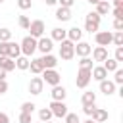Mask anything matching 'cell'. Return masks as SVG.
<instances>
[{
  "label": "cell",
  "mask_w": 123,
  "mask_h": 123,
  "mask_svg": "<svg viewBox=\"0 0 123 123\" xmlns=\"http://www.w3.org/2000/svg\"><path fill=\"white\" fill-rule=\"evenodd\" d=\"M75 58V42H71L69 38H63L60 42V60L69 62Z\"/></svg>",
  "instance_id": "obj_1"
},
{
  "label": "cell",
  "mask_w": 123,
  "mask_h": 123,
  "mask_svg": "<svg viewBox=\"0 0 123 123\" xmlns=\"http://www.w3.org/2000/svg\"><path fill=\"white\" fill-rule=\"evenodd\" d=\"M100 21H102V15H98L96 12H90V13H86V17H85V31L86 33H96L98 29H100Z\"/></svg>",
  "instance_id": "obj_2"
},
{
  "label": "cell",
  "mask_w": 123,
  "mask_h": 123,
  "mask_svg": "<svg viewBox=\"0 0 123 123\" xmlns=\"http://www.w3.org/2000/svg\"><path fill=\"white\" fill-rule=\"evenodd\" d=\"M19 46H21V54L27 56V58H31V56L37 52V38H33L31 35H27V37L19 42Z\"/></svg>",
  "instance_id": "obj_3"
},
{
  "label": "cell",
  "mask_w": 123,
  "mask_h": 123,
  "mask_svg": "<svg viewBox=\"0 0 123 123\" xmlns=\"http://www.w3.org/2000/svg\"><path fill=\"white\" fill-rule=\"evenodd\" d=\"M90 81H92L90 69H81V67H79L77 77H75V85H77V88H86V86L90 85Z\"/></svg>",
  "instance_id": "obj_4"
},
{
  "label": "cell",
  "mask_w": 123,
  "mask_h": 123,
  "mask_svg": "<svg viewBox=\"0 0 123 123\" xmlns=\"http://www.w3.org/2000/svg\"><path fill=\"white\" fill-rule=\"evenodd\" d=\"M48 108H50V111H52V115H54V117H65V113L69 111V110H67L65 100H52Z\"/></svg>",
  "instance_id": "obj_5"
},
{
  "label": "cell",
  "mask_w": 123,
  "mask_h": 123,
  "mask_svg": "<svg viewBox=\"0 0 123 123\" xmlns=\"http://www.w3.org/2000/svg\"><path fill=\"white\" fill-rule=\"evenodd\" d=\"M27 31H31V37H33V38H40V37H44L46 25H44V21H42V19H33Z\"/></svg>",
  "instance_id": "obj_6"
},
{
  "label": "cell",
  "mask_w": 123,
  "mask_h": 123,
  "mask_svg": "<svg viewBox=\"0 0 123 123\" xmlns=\"http://www.w3.org/2000/svg\"><path fill=\"white\" fill-rule=\"evenodd\" d=\"M40 75H42V81H44L46 85H50V86H54V85H60V83H62V75H60L56 69H44Z\"/></svg>",
  "instance_id": "obj_7"
},
{
  "label": "cell",
  "mask_w": 123,
  "mask_h": 123,
  "mask_svg": "<svg viewBox=\"0 0 123 123\" xmlns=\"http://www.w3.org/2000/svg\"><path fill=\"white\" fill-rule=\"evenodd\" d=\"M111 35H113L111 31H96L94 33V40H96L98 46H106L108 48L111 44Z\"/></svg>",
  "instance_id": "obj_8"
},
{
  "label": "cell",
  "mask_w": 123,
  "mask_h": 123,
  "mask_svg": "<svg viewBox=\"0 0 123 123\" xmlns=\"http://www.w3.org/2000/svg\"><path fill=\"white\" fill-rule=\"evenodd\" d=\"M52 48H54V40H52L50 37H40V38H37V50H38V52L50 54Z\"/></svg>",
  "instance_id": "obj_9"
},
{
  "label": "cell",
  "mask_w": 123,
  "mask_h": 123,
  "mask_svg": "<svg viewBox=\"0 0 123 123\" xmlns=\"http://www.w3.org/2000/svg\"><path fill=\"white\" fill-rule=\"evenodd\" d=\"M40 62H42V67H44V69H56L58 63H60L58 58H56L52 52H50V54H42V56H40Z\"/></svg>",
  "instance_id": "obj_10"
},
{
  "label": "cell",
  "mask_w": 123,
  "mask_h": 123,
  "mask_svg": "<svg viewBox=\"0 0 123 123\" xmlns=\"http://www.w3.org/2000/svg\"><path fill=\"white\" fill-rule=\"evenodd\" d=\"M42 88H44V81H42V77H33V79L29 81V92H31V94L38 96V94L42 92Z\"/></svg>",
  "instance_id": "obj_11"
},
{
  "label": "cell",
  "mask_w": 123,
  "mask_h": 123,
  "mask_svg": "<svg viewBox=\"0 0 123 123\" xmlns=\"http://www.w3.org/2000/svg\"><path fill=\"white\" fill-rule=\"evenodd\" d=\"M90 52H92V46H90L88 42H85V40H79V42H75V54H77L79 58L90 56Z\"/></svg>",
  "instance_id": "obj_12"
},
{
  "label": "cell",
  "mask_w": 123,
  "mask_h": 123,
  "mask_svg": "<svg viewBox=\"0 0 123 123\" xmlns=\"http://www.w3.org/2000/svg\"><path fill=\"white\" fill-rule=\"evenodd\" d=\"M115 90H117V85H115L113 81H110V79L100 81V92H104L106 96H111Z\"/></svg>",
  "instance_id": "obj_13"
},
{
  "label": "cell",
  "mask_w": 123,
  "mask_h": 123,
  "mask_svg": "<svg viewBox=\"0 0 123 123\" xmlns=\"http://www.w3.org/2000/svg\"><path fill=\"white\" fill-rule=\"evenodd\" d=\"M108 117H110V113H108V110H104V108H94V111H92V115H90V119H92L94 123H104V121H108Z\"/></svg>",
  "instance_id": "obj_14"
},
{
  "label": "cell",
  "mask_w": 123,
  "mask_h": 123,
  "mask_svg": "<svg viewBox=\"0 0 123 123\" xmlns=\"http://www.w3.org/2000/svg\"><path fill=\"white\" fill-rule=\"evenodd\" d=\"M90 75H92V79L94 81H104V79H108V71L104 69V65H94L92 69H90Z\"/></svg>",
  "instance_id": "obj_15"
},
{
  "label": "cell",
  "mask_w": 123,
  "mask_h": 123,
  "mask_svg": "<svg viewBox=\"0 0 123 123\" xmlns=\"http://www.w3.org/2000/svg\"><path fill=\"white\" fill-rule=\"evenodd\" d=\"M90 54H92V62H104L108 58V48L106 46H96Z\"/></svg>",
  "instance_id": "obj_16"
},
{
  "label": "cell",
  "mask_w": 123,
  "mask_h": 123,
  "mask_svg": "<svg viewBox=\"0 0 123 123\" xmlns=\"http://www.w3.org/2000/svg\"><path fill=\"white\" fill-rule=\"evenodd\" d=\"M50 96H52V100H65L67 90H65V86H62V85H54Z\"/></svg>",
  "instance_id": "obj_17"
},
{
  "label": "cell",
  "mask_w": 123,
  "mask_h": 123,
  "mask_svg": "<svg viewBox=\"0 0 123 123\" xmlns=\"http://www.w3.org/2000/svg\"><path fill=\"white\" fill-rule=\"evenodd\" d=\"M71 17H73V15H71V8H62V6H60V8L56 10V19H58V21L65 23V21H69Z\"/></svg>",
  "instance_id": "obj_18"
},
{
  "label": "cell",
  "mask_w": 123,
  "mask_h": 123,
  "mask_svg": "<svg viewBox=\"0 0 123 123\" xmlns=\"http://www.w3.org/2000/svg\"><path fill=\"white\" fill-rule=\"evenodd\" d=\"M50 38L56 40V42H62L63 38H67V29H63V27H54L52 33H50Z\"/></svg>",
  "instance_id": "obj_19"
},
{
  "label": "cell",
  "mask_w": 123,
  "mask_h": 123,
  "mask_svg": "<svg viewBox=\"0 0 123 123\" xmlns=\"http://www.w3.org/2000/svg\"><path fill=\"white\" fill-rule=\"evenodd\" d=\"M0 67H2L6 73H10V71L15 69V60H12L10 56H0Z\"/></svg>",
  "instance_id": "obj_20"
},
{
  "label": "cell",
  "mask_w": 123,
  "mask_h": 123,
  "mask_svg": "<svg viewBox=\"0 0 123 123\" xmlns=\"http://www.w3.org/2000/svg\"><path fill=\"white\" fill-rule=\"evenodd\" d=\"M29 62H31V58H27V56H17L15 58V69H19V71H27L29 69Z\"/></svg>",
  "instance_id": "obj_21"
},
{
  "label": "cell",
  "mask_w": 123,
  "mask_h": 123,
  "mask_svg": "<svg viewBox=\"0 0 123 123\" xmlns=\"http://www.w3.org/2000/svg\"><path fill=\"white\" fill-rule=\"evenodd\" d=\"M67 38H69L71 42H79V40L83 38V31H81L79 27H71V29H67Z\"/></svg>",
  "instance_id": "obj_22"
},
{
  "label": "cell",
  "mask_w": 123,
  "mask_h": 123,
  "mask_svg": "<svg viewBox=\"0 0 123 123\" xmlns=\"http://www.w3.org/2000/svg\"><path fill=\"white\" fill-rule=\"evenodd\" d=\"M29 69H31V73H35V75H40V73L44 71L40 58H35V60H31V62H29Z\"/></svg>",
  "instance_id": "obj_23"
},
{
  "label": "cell",
  "mask_w": 123,
  "mask_h": 123,
  "mask_svg": "<svg viewBox=\"0 0 123 123\" xmlns=\"http://www.w3.org/2000/svg\"><path fill=\"white\" fill-rule=\"evenodd\" d=\"M110 10H111V6H110V2H106V0H100L98 4H96V13L98 15H108L110 13Z\"/></svg>",
  "instance_id": "obj_24"
},
{
  "label": "cell",
  "mask_w": 123,
  "mask_h": 123,
  "mask_svg": "<svg viewBox=\"0 0 123 123\" xmlns=\"http://www.w3.org/2000/svg\"><path fill=\"white\" fill-rule=\"evenodd\" d=\"M81 104H83V106L96 104V92H92V90H86V92H83V96H81Z\"/></svg>",
  "instance_id": "obj_25"
},
{
  "label": "cell",
  "mask_w": 123,
  "mask_h": 123,
  "mask_svg": "<svg viewBox=\"0 0 123 123\" xmlns=\"http://www.w3.org/2000/svg\"><path fill=\"white\" fill-rule=\"evenodd\" d=\"M8 56H10L12 60H15L17 56H21V46H19V42L10 40V52H8Z\"/></svg>",
  "instance_id": "obj_26"
},
{
  "label": "cell",
  "mask_w": 123,
  "mask_h": 123,
  "mask_svg": "<svg viewBox=\"0 0 123 123\" xmlns=\"http://www.w3.org/2000/svg\"><path fill=\"white\" fill-rule=\"evenodd\" d=\"M102 65H104V69H106V71L110 73V71H115V69L119 67V62H115L113 58H110V56H108V58H106V60L102 62Z\"/></svg>",
  "instance_id": "obj_27"
},
{
  "label": "cell",
  "mask_w": 123,
  "mask_h": 123,
  "mask_svg": "<svg viewBox=\"0 0 123 123\" xmlns=\"http://www.w3.org/2000/svg\"><path fill=\"white\" fill-rule=\"evenodd\" d=\"M54 115H52V111H50V108H40L38 110V119L44 123V121H50Z\"/></svg>",
  "instance_id": "obj_28"
},
{
  "label": "cell",
  "mask_w": 123,
  "mask_h": 123,
  "mask_svg": "<svg viewBox=\"0 0 123 123\" xmlns=\"http://www.w3.org/2000/svg\"><path fill=\"white\" fill-rule=\"evenodd\" d=\"M79 67H81V69H92V67H94V62H92V58H88V56L81 58V60H79Z\"/></svg>",
  "instance_id": "obj_29"
},
{
  "label": "cell",
  "mask_w": 123,
  "mask_h": 123,
  "mask_svg": "<svg viewBox=\"0 0 123 123\" xmlns=\"http://www.w3.org/2000/svg\"><path fill=\"white\" fill-rule=\"evenodd\" d=\"M111 44L113 46H123V31H115L111 35Z\"/></svg>",
  "instance_id": "obj_30"
},
{
  "label": "cell",
  "mask_w": 123,
  "mask_h": 123,
  "mask_svg": "<svg viewBox=\"0 0 123 123\" xmlns=\"http://www.w3.org/2000/svg\"><path fill=\"white\" fill-rule=\"evenodd\" d=\"M6 40H12V31L8 27H0V42H6Z\"/></svg>",
  "instance_id": "obj_31"
},
{
  "label": "cell",
  "mask_w": 123,
  "mask_h": 123,
  "mask_svg": "<svg viewBox=\"0 0 123 123\" xmlns=\"http://www.w3.org/2000/svg\"><path fill=\"white\" fill-rule=\"evenodd\" d=\"M17 23H19V27H21V29H25V31H27V29H29V25H31V19H29L27 15H19Z\"/></svg>",
  "instance_id": "obj_32"
},
{
  "label": "cell",
  "mask_w": 123,
  "mask_h": 123,
  "mask_svg": "<svg viewBox=\"0 0 123 123\" xmlns=\"http://www.w3.org/2000/svg\"><path fill=\"white\" fill-rule=\"evenodd\" d=\"M113 83H115V85H123V69L117 67V69L113 71Z\"/></svg>",
  "instance_id": "obj_33"
},
{
  "label": "cell",
  "mask_w": 123,
  "mask_h": 123,
  "mask_svg": "<svg viewBox=\"0 0 123 123\" xmlns=\"http://www.w3.org/2000/svg\"><path fill=\"white\" fill-rule=\"evenodd\" d=\"M63 119H65V123H81L79 115H77V113H71V111H67Z\"/></svg>",
  "instance_id": "obj_34"
},
{
  "label": "cell",
  "mask_w": 123,
  "mask_h": 123,
  "mask_svg": "<svg viewBox=\"0 0 123 123\" xmlns=\"http://www.w3.org/2000/svg\"><path fill=\"white\" fill-rule=\"evenodd\" d=\"M35 108H37V106H35L33 102H23V104H21V111H25V113H33Z\"/></svg>",
  "instance_id": "obj_35"
},
{
  "label": "cell",
  "mask_w": 123,
  "mask_h": 123,
  "mask_svg": "<svg viewBox=\"0 0 123 123\" xmlns=\"http://www.w3.org/2000/svg\"><path fill=\"white\" fill-rule=\"evenodd\" d=\"M31 121H33V113H25V111L19 113V123H31Z\"/></svg>",
  "instance_id": "obj_36"
},
{
  "label": "cell",
  "mask_w": 123,
  "mask_h": 123,
  "mask_svg": "<svg viewBox=\"0 0 123 123\" xmlns=\"http://www.w3.org/2000/svg\"><path fill=\"white\" fill-rule=\"evenodd\" d=\"M33 6V0H17V8L19 10H29Z\"/></svg>",
  "instance_id": "obj_37"
},
{
  "label": "cell",
  "mask_w": 123,
  "mask_h": 123,
  "mask_svg": "<svg viewBox=\"0 0 123 123\" xmlns=\"http://www.w3.org/2000/svg\"><path fill=\"white\" fill-rule=\"evenodd\" d=\"M113 60H115V62H123V46H115Z\"/></svg>",
  "instance_id": "obj_38"
},
{
  "label": "cell",
  "mask_w": 123,
  "mask_h": 123,
  "mask_svg": "<svg viewBox=\"0 0 123 123\" xmlns=\"http://www.w3.org/2000/svg\"><path fill=\"white\" fill-rule=\"evenodd\" d=\"M8 52H10V40L0 42V56H8Z\"/></svg>",
  "instance_id": "obj_39"
},
{
  "label": "cell",
  "mask_w": 123,
  "mask_h": 123,
  "mask_svg": "<svg viewBox=\"0 0 123 123\" xmlns=\"http://www.w3.org/2000/svg\"><path fill=\"white\" fill-rule=\"evenodd\" d=\"M110 12L113 13L115 19H123V8H113V10H110Z\"/></svg>",
  "instance_id": "obj_40"
},
{
  "label": "cell",
  "mask_w": 123,
  "mask_h": 123,
  "mask_svg": "<svg viewBox=\"0 0 123 123\" xmlns=\"http://www.w3.org/2000/svg\"><path fill=\"white\" fill-rule=\"evenodd\" d=\"M94 108H96V104H88V106H83V111L90 117V115H92V111H94Z\"/></svg>",
  "instance_id": "obj_41"
},
{
  "label": "cell",
  "mask_w": 123,
  "mask_h": 123,
  "mask_svg": "<svg viewBox=\"0 0 123 123\" xmlns=\"http://www.w3.org/2000/svg\"><path fill=\"white\" fill-rule=\"evenodd\" d=\"M58 4H60L62 8H71V6L75 4V0H58Z\"/></svg>",
  "instance_id": "obj_42"
},
{
  "label": "cell",
  "mask_w": 123,
  "mask_h": 123,
  "mask_svg": "<svg viewBox=\"0 0 123 123\" xmlns=\"http://www.w3.org/2000/svg\"><path fill=\"white\" fill-rule=\"evenodd\" d=\"M113 29L115 31H123V19H113Z\"/></svg>",
  "instance_id": "obj_43"
},
{
  "label": "cell",
  "mask_w": 123,
  "mask_h": 123,
  "mask_svg": "<svg viewBox=\"0 0 123 123\" xmlns=\"http://www.w3.org/2000/svg\"><path fill=\"white\" fill-rule=\"evenodd\" d=\"M0 123H10V115L6 111H0Z\"/></svg>",
  "instance_id": "obj_44"
},
{
  "label": "cell",
  "mask_w": 123,
  "mask_h": 123,
  "mask_svg": "<svg viewBox=\"0 0 123 123\" xmlns=\"http://www.w3.org/2000/svg\"><path fill=\"white\" fill-rule=\"evenodd\" d=\"M6 92H8V83L6 81H0V96L6 94Z\"/></svg>",
  "instance_id": "obj_45"
},
{
  "label": "cell",
  "mask_w": 123,
  "mask_h": 123,
  "mask_svg": "<svg viewBox=\"0 0 123 123\" xmlns=\"http://www.w3.org/2000/svg\"><path fill=\"white\" fill-rule=\"evenodd\" d=\"M113 2V8H123V0H111Z\"/></svg>",
  "instance_id": "obj_46"
},
{
  "label": "cell",
  "mask_w": 123,
  "mask_h": 123,
  "mask_svg": "<svg viewBox=\"0 0 123 123\" xmlns=\"http://www.w3.org/2000/svg\"><path fill=\"white\" fill-rule=\"evenodd\" d=\"M6 75H8V73H6V71L0 67V81H6Z\"/></svg>",
  "instance_id": "obj_47"
},
{
  "label": "cell",
  "mask_w": 123,
  "mask_h": 123,
  "mask_svg": "<svg viewBox=\"0 0 123 123\" xmlns=\"http://www.w3.org/2000/svg\"><path fill=\"white\" fill-rule=\"evenodd\" d=\"M46 2V6H56L58 4V0H44Z\"/></svg>",
  "instance_id": "obj_48"
},
{
  "label": "cell",
  "mask_w": 123,
  "mask_h": 123,
  "mask_svg": "<svg viewBox=\"0 0 123 123\" xmlns=\"http://www.w3.org/2000/svg\"><path fill=\"white\" fill-rule=\"evenodd\" d=\"M86 2H90V4H92V6H96V4H98V2H100V0H86Z\"/></svg>",
  "instance_id": "obj_49"
},
{
  "label": "cell",
  "mask_w": 123,
  "mask_h": 123,
  "mask_svg": "<svg viewBox=\"0 0 123 123\" xmlns=\"http://www.w3.org/2000/svg\"><path fill=\"white\" fill-rule=\"evenodd\" d=\"M81 123H94V121H92V119H90V117H88V119H86V121H81Z\"/></svg>",
  "instance_id": "obj_50"
},
{
  "label": "cell",
  "mask_w": 123,
  "mask_h": 123,
  "mask_svg": "<svg viewBox=\"0 0 123 123\" xmlns=\"http://www.w3.org/2000/svg\"><path fill=\"white\" fill-rule=\"evenodd\" d=\"M31 123H42V121H31Z\"/></svg>",
  "instance_id": "obj_51"
},
{
  "label": "cell",
  "mask_w": 123,
  "mask_h": 123,
  "mask_svg": "<svg viewBox=\"0 0 123 123\" xmlns=\"http://www.w3.org/2000/svg\"><path fill=\"white\" fill-rule=\"evenodd\" d=\"M44 123H52V119H50V121H44Z\"/></svg>",
  "instance_id": "obj_52"
},
{
  "label": "cell",
  "mask_w": 123,
  "mask_h": 123,
  "mask_svg": "<svg viewBox=\"0 0 123 123\" xmlns=\"http://www.w3.org/2000/svg\"><path fill=\"white\" fill-rule=\"evenodd\" d=\"M2 2H6V0H0V4H2Z\"/></svg>",
  "instance_id": "obj_53"
},
{
  "label": "cell",
  "mask_w": 123,
  "mask_h": 123,
  "mask_svg": "<svg viewBox=\"0 0 123 123\" xmlns=\"http://www.w3.org/2000/svg\"><path fill=\"white\" fill-rule=\"evenodd\" d=\"M106 2H111V0H106Z\"/></svg>",
  "instance_id": "obj_54"
}]
</instances>
